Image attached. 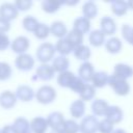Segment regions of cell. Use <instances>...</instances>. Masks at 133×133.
<instances>
[{
    "label": "cell",
    "instance_id": "6da1fadb",
    "mask_svg": "<svg viewBox=\"0 0 133 133\" xmlns=\"http://www.w3.org/2000/svg\"><path fill=\"white\" fill-rule=\"evenodd\" d=\"M56 49L55 46L51 43H42L35 52V56L36 59L41 62V63H48L50 60L54 59V55H55Z\"/></svg>",
    "mask_w": 133,
    "mask_h": 133
},
{
    "label": "cell",
    "instance_id": "7a4b0ae2",
    "mask_svg": "<svg viewBox=\"0 0 133 133\" xmlns=\"http://www.w3.org/2000/svg\"><path fill=\"white\" fill-rule=\"evenodd\" d=\"M57 97V94H56V90L53 86L51 85H43L41 86L37 91L35 92V99L38 103L41 104H44V105H48V104H51L55 101Z\"/></svg>",
    "mask_w": 133,
    "mask_h": 133
},
{
    "label": "cell",
    "instance_id": "3957f363",
    "mask_svg": "<svg viewBox=\"0 0 133 133\" xmlns=\"http://www.w3.org/2000/svg\"><path fill=\"white\" fill-rule=\"evenodd\" d=\"M108 85L112 88V90L114 91L115 95L121 96V97H125V96L129 95V92L131 90V86L127 80L115 77L113 75H111L109 77Z\"/></svg>",
    "mask_w": 133,
    "mask_h": 133
},
{
    "label": "cell",
    "instance_id": "277c9868",
    "mask_svg": "<svg viewBox=\"0 0 133 133\" xmlns=\"http://www.w3.org/2000/svg\"><path fill=\"white\" fill-rule=\"evenodd\" d=\"M99 122L97 116L94 114L85 115L80 122V132L81 133H96L98 131Z\"/></svg>",
    "mask_w": 133,
    "mask_h": 133
},
{
    "label": "cell",
    "instance_id": "5b68a950",
    "mask_svg": "<svg viewBox=\"0 0 133 133\" xmlns=\"http://www.w3.org/2000/svg\"><path fill=\"white\" fill-rule=\"evenodd\" d=\"M34 64H35V59L33 58L32 55L27 53L20 54L15 59V65L19 71H22V72H27L32 70Z\"/></svg>",
    "mask_w": 133,
    "mask_h": 133
},
{
    "label": "cell",
    "instance_id": "8992f818",
    "mask_svg": "<svg viewBox=\"0 0 133 133\" xmlns=\"http://www.w3.org/2000/svg\"><path fill=\"white\" fill-rule=\"evenodd\" d=\"M55 74L54 69L52 68V65L48 64V63H41L36 70H35V74L32 77V80H42V81H50L51 79H53Z\"/></svg>",
    "mask_w": 133,
    "mask_h": 133
},
{
    "label": "cell",
    "instance_id": "52a82bcc",
    "mask_svg": "<svg viewBox=\"0 0 133 133\" xmlns=\"http://www.w3.org/2000/svg\"><path fill=\"white\" fill-rule=\"evenodd\" d=\"M19 15V10L16 7L15 3L11 2H4L0 5V18L10 22L16 20Z\"/></svg>",
    "mask_w": 133,
    "mask_h": 133
},
{
    "label": "cell",
    "instance_id": "ba28073f",
    "mask_svg": "<svg viewBox=\"0 0 133 133\" xmlns=\"http://www.w3.org/2000/svg\"><path fill=\"white\" fill-rule=\"evenodd\" d=\"M30 47V42L28 39V37L24 36V35H20L17 36L10 44V48L11 51L17 53L18 55L20 54H25L27 52V50Z\"/></svg>",
    "mask_w": 133,
    "mask_h": 133
},
{
    "label": "cell",
    "instance_id": "9c48e42d",
    "mask_svg": "<svg viewBox=\"0 0 133 133\" xmlns=\"http://www.w3.org/2000/svg\"><path fill=\"white\" fill-rule=\"evenodd\" d=\"M95 68L91 62L85 61L82 62L78 69V77L81 78L85 83L91 82V79L95 75Z\"/></svg>",
    "mask_w": 133,
    "mask_h": 133
},
{
    "label": "cell",
    "instance_id": "30bf717a",
    "mask_svg": "<svg viewBox=\"0 0 133 133\" xmlns=\"http://www.w3.org/2000/svg\"><path fill=\"white\" fill-rule=\"evenodd\" d=\"M16 96H17L18 100H20L22 102H30L35 97V92L31 86H29L27 84H21L17 87Z\"/></svg>",
    "mask_w": 133,
    "mask_h": 133
},
{
    "label": "cell",
    "instance_id": "8fae6325",
    "mask_svg": "<svg viewBox=\"0 0 133 133\" xmlns=\"http://www.w3.org/2000/svg\"><path fill=\"white\" fill-rule=\"evenodd\" d=\"M100 30L105 35H113L117 30V26L114 19L108 16L103 17L100 21Z\"/></svg>",
    "mask_w": 133,
    "mask_h": 133
},
{
    "label": "cell",
    "instance_id": "7c38bea8",
    "mask_svg": "<svg viewBox=\"0 0 133 133\" xmlns=\"http://www.w3.org/2000/svg\"><path fill=\"white\" fill-rule=\"evenodd\" d=\"M47 121L49 124V127L52 130H60L62 131V127L64 124V117L63 114L59 111H53L47 116Z\"/></svg>",
    "mask_w": 133,
    "mask_h": 133
},
{
    "label": "cell",
    "instance_id": "4fadbf2b",
    "mask_svg": "<svg viewBox=\"0 0 133 133\" xmlns=\"http://www.w3.org/2000/svg\"><path fill=\"white\" fill-rule=\"evenodd\" d=\"M113 76L128 80L129 78H131L133 76V68L127 63H116L113 68Z\"/></svg>",
    "mask_w": 133,
    "mask_h": 133
},
{
    "label": "cell",
    "instance_id": "5bb4252c",
    "mask_svg": "<svg viewBox=\"0 0 133 133\" xmlns=\"http://www.w3.org/2000/svg\"><path fill=\"white\" fill-rule=\"evenodd\" d=\"M18 98L15 92L10 90H4L0 94V106L4 109H10L17 104Z\"/></svg>",
    "mask_w": 133,
    "mask_h": 133
},
{
    "label": "cell",
    "instance_id": "9a60e30c",
    "mask_svg": "<svg viewBox=\"0 0 133 133\" xmlns=\"http://www.w3.org/2000/svg\"><path fill=\"white\" fill-rule=\"evenodd\" d=\"M85 109H86V106H85V102L78 99V100H75L74 102L71 103L70 105V113H71V116H73L74 119L76 118H83L84 114H85Z\"/></svg>",
    "mask_w": 133,
    "mask_h": 133
},
{
    "label": "cell",
    "instance_id": "2e32d148",
    "mask_svg": "<svg viewBox=\"0 0 133 133\" xmlns=\"http://www.w3.org/2000/svg\"><path fill=\"white\" fill-rule=\"evenodd\" d=\"M105 118L109 119L113 124H118L124 118V111L122 110L121 107H118L116 105H112V106L109 105V107L105 113Z\"/></svg>",
    "mask_w": 133,
    "mask_h": 133
},
{
    "label": "cell",
    "instance_id": "e0dca14e",
    "mask_svg": "<svg viewBox=\"0 0 133 133\" xmlns=\"http://www.w3.org/2000/svg\"><path fill=\"white\" fill-rule=\"evenodd\" d=\"M32 133H46L49 128V124L47 118L43 116H35L30 122Z\"/></svg>",
    "mask_w": 133,
    "mask_h": 133
},
{
    "label": "cell",
    "instance_id": "ac0fdd59",
    "mask_svg": "<svg viewBox=\"0 0 133 133\" xmlns=\"http://www.w3.org/2000/svg\"><path fill=\"white\" fill-rule=\"evenodd\" d=\"M68 32H69V31H68L66 25H65L63 22H61V21H55V22H53V23L51 24V26H50V33H51L53 36L57 37L58 39L64 38V37L66 36Z\"/></svg>",
    "mask_w": 133,
    "mask_h": 133
},
{
    "label": "cell",
    "instance_id": "d6986e66",
    "mask_svg": "<svg viewBox=\"0 0 133 133\" xmlns=\"http://www.w3.org/2000/svg\"><path fill=\"white\" fill-rule=\"evenodd\" d=\"M69 66H70V60L66 56L58 55V56L54 57V59L52 61V68L54 69L55 73H58V74L66 72Z\"/></svg>",
    "mask_w": 133,
    "mask_h": 133
},
{
    "label": "cell",
    "instance_id": "ffe728a7",
    "mask_svg": "<svg viewBox=\"0 0 133 133\" xmlns=\"http://www.w3.org/2000/svg\"><path fill=\"white\" fill-rule=\"evenodd\" d=\"M108 107H109V104L103 99H95L91 102V106H90L92 114L95 116H103V115H105Z\"/></svg>",
    "mask_w": 133,
    "mask_h": 133
},
{
    "label": "cell",
    "instance_id": "44dd1931",
    "mask_svg": "<svg viewBox=\"0 0 133 133\" xmlns=\"http://www.w3.org/2000/svg\"><path fill=\"white\" fill-rule=\"evenodd\" d=\"M109 77L108 74L104 71H98L95 73L92 79H91V84L95 88H103L104 86L108 85L109 82Z\"/></svg>",
    "mask_w": 133,
    "mask_h": 133
},
{
    "label": "cell",
    "instance_id": "7402d4cb",
    "mask_svg": "<svg viewBox=\"0 0 133 133\" xmlns=\"http://www.w3.org/2000/svg\"><path fill=\"white\" fill-rule=\"evenodd\" d=\"M110 9H111L112 14L117 17L125 16L129 9L128 2L124 1V0H114V1L110 2Z\"/></svg>",
    "mask_w": 133,
    "mask_h": 133
},
{
    "label": "cell",
    "instance_id": "603a6c76",
    "mask_svg": "<svg viewBox=\"0 0 133 133\" xmlns=\"http://www.w3.org/2000/svg\"><path fill=\"white\" fill-rule=\"evenodd\" d=\"M73 29L82 33L83 35L87 32H89L90 30V20L82 17H78L77 19H75L74 23H73Z\"/></svg>",
    "mask_w": 133,
    "mask_h": 133
},
{
    "label": "cell",
    "instance_id": "cb8c5ba5",
    "mask_svg": "<svg viewBox=\"0 0 133 133\" xmlns=\"http://www.w3.org/2000/svg\"><path fill=\"white\" fill-rule=\"evenodd\" d=\"M105 49L108 53L110 54H117L122 51V48H123V43L122 41L116 37V36H112L110 38H108L105 43Z\"/></svg>",
    "mask_w": 133,
    "mask_h": 133
},
{
    "label": "cell",
    "instance_id": "d4e9b609",
    "mask_svg": "<svg viewBox=\"0 0 133 133\" xmlns=\"http://www.w3.org/2000/svg\"><path fill=\"white\" fill-rule=\"evenodd\" d=\"M105 34L100 30V29H96V30H92L89 35H88V42L91 46L96 47V48H99L103 45H105L106 43V39H105Z\"/></svg>",
    "mask_w": 133,
    "mask_h": 133
},
{
    "label": "cell",
    "instance_id": "484cf974",
    "mask_svg": "<svg viewBox=\"0 0 133 133\" xmlns=\"http://www.w3.org/2000/svg\"><path fill=\"white\" fill-rule=\"evenodd\" d=\"M54 46H55L56 51L59 53V55H62V56H66V55L73 53L74 49H75L65 37L58 39Z\"/></svg>",
    "mask_w": 133,
    "mask_h": 133
},
{
    "label": "cell",
    "instance_id": "4316f807",
    "mask_svg": "<svg viewBox=\"0 0 133 133\" xmlns=\"http://www.w3.org/2000/svg\"><path fill=\"white\" fill-rule=\"evenodd\" d=\"M76 75L71 72V71H66V72H63V73H60L58 74L57 76V83L60 87H63V88H70L74 79H75Z\"/></svg>",
    "mask_w": 133,
    "mask_h": 133
},
{
    "label": "cell",
    "instance_id": "83f0119b",
    "mask_svg": "<svg viewBox=\"0 0 133 133\" xmlns=\"http://www.w3.org/2000/svg\"><path fill=\"white\" fill-rule=\"evenodd\" d=\"M12 126L15 127L16 131L18 133H32L31 130V126H30V122L23 117V116H19L14 121Z\"/></svg>",
    "mask_w": 133,
    "mask_h": 133
},
{
    "label": "cell",
    "instance_id": "f1b7e54d",
    "mask_svg": "<svg viewBox=\"0 0 133 133\" xmlns=\"http://www.w3.org/2000/svg\"><path fill=\"white\" fill-rule=\"evenodd\" d=\"M61 5H63L62 0H44L41 4L42 9L47 14H54L58 11Z\"/></svg>",
    "mask_w": 133,
    "mask_h": 133
},
{
    "label": "cell",
    "instance_id": "f546056e",
    "mask_svg": "<svg viewBox=\"0 0 133 133\" xmlns=\"http://www.w3.org/2000/svg\"><path fill=\"white\" fill-rule=\"evenodd\" d=\"M82 14L83 17L91 20L95 19L98 15V6L94 1H86L82 6Z\"/></svg>",
    "mask_w": 133,
    "mask_h": 133
},
{
    "label": "cell",
    "instance_id": "4dcf8cb0",
    "mask_svg": "<svg viewBox=\"0 0 133 133\" xmlns=\"http://www.w3.org/2000/svg\"><path fill=\"white\" fill-rule=\"evenodd\" d=\"M73 54L78 60H81V61L85 62V61H88V59L90 58L91 51H90L89 47H87L85 45H81V46L74 49Z\"/></svg>",
    "mask_w": 133,
    "mask_h": 133
},
{
    "label": "cell",
    "instance_id": "1f68e13d",
    "mask_svg": "<svg viewBox=\"0 0 133 133\" xmlns=\"http://www.w3.org/2000/svg\"><path fill=\"white\" fill-rule=\"evenodd\" d=\"M96 96V88L92 86V84L90 83H86L83 87V89L81 90V92L79 94L80 100L84 101V102H88V101H94Z\"/></svg>",
    "mask_w": 133,
    "mask_h": 133
},
{
    "label": "cell",
    "instance_id": "d6a6232c",
    "mask_svg": "<svg viewBox=\"0 0 133 133\" xmlns=\"http://www.w3.org/2000/svg\"><path fill=\"white\" fill-rule=\"evenodd\" d=\"M65 38L71 43V45L74 48H77V47L83 45L82 44L83 43V34L78 32V31H76V30H74V29H72L71 31L68 32Z\"/></svg>",
    "mask_w": 133,
    "mask_h": 133
},
{
    "label": "cell",
    "instance_id": "836d02e7",
    "mask_svg": "<svg viewBox=\"0 0 133 133\" xmlns=\"http://www.w3.org/2000/svg\"><path fill=\"white\" fill-rule=\"evenodd\" d=\"M38 25L39 22L33 16H26L22 20V26L28 32H34Z\"/></svg>",
    "mask_w": 133,
    "mask_h": 133
},
{
    "label": "cell",
    "instance_id": "e575fe53",
    "mask_svg": "<svg viewBox=\"0 0 133 133\" xmlns=\"http://www.w3.org/2000/svg\"><path fill=\"white\" fill-rule=\"evenodd\" d=\"M62 132L63 133H79L80 132V125L74 119H65L63 127H62Z\"/></svg>",
    "mask_w": 133,
    "mask_h": 133
},
{
    "label": "cell",
    "instance_id": "d590c367",
    "mask_svg": "<svg viewBox=\"0 0 133 133\" xmlns=\"http://www.w3.org/2000/svg\"><path fill=\"white\" fill-rule=\"evenodd\" d=\"M33 34L38 39H45L50 34V27L48 25H46L45 23H39V25L37 26V28L35 29Z\"/></svg>",
    "mask_w": 133,
    "mask_h": 133
},
{
    "label": "cell",
    "instance_id": "8d00e7d4",
    "mask_svg": "<svg viewBox=\"0 0 133 133\" xmlns=\"http://www.w3.org/2000/svg\"><path fill=\"white\" fill-rule=\"evenodd\" d=\"M12 75V70L9 63L5 61H0V80L5 81L8 80Z\"/></svg>",
    "mask_w": 133,
    "mask_h": 133
},
{
    "label": "cell",
    "instance_id": "74e56055",
    "mask_svg": "<svg viewBox=\"0 0 133 133\" xmlns=\"http://www.w3.org/2000/svg\"><path fill=\"white\" fill-rule=\"evenodd\" d=\"M98 131L100 133H112L114 131V124L107 118H104L99 122Z\"/></svg>",
    "mask_w": 133,
    "mask_h": 133
},
{
    "label": "cell",
    "instance_id": "f35d334b",
    "mask_svg": "<svg viewBox=\"0 0 133 133\" xmlns=\"http://www.w3.org/2000/svg\"><path fill=\"white\" fill-rule=\"evenodd\" d=\"M121 31H122L123 38L128 44H130L131 46H133V27H131L128 24H124L122 26V28H121Z\"/></svg>",
    "mask_w": 133,
    "mask_h": 133
},
{
    "label": "cell",
    "instance_id": "ab89813d",
    "mask_svg": "<svg viewBox=\"0 0 133 133\" xmlns=\"http://www.w3.org/2000/svg\"><path fill=\"white\" fill-rule=\"evenodd\" d=\"M85 84L86 83L81 78H79L78 76H76L75 79H74V81H73V83H72V85H71V87H70V89L79 95L81 92V90L83 89V87H84Z\"/></svg>",
    "mask_w": 133,
    "mask_h": 133
},
{
    "label": "cell",
    "instance_id": "60d3db41",
    "mask_svg": "<svg viewBox=\"0 0 133 133\" xmlns=\"http://www.w3.org/2000/svg\"><path fill=\"white\" fill-rule=\"evenodd\" d=\"M32 4H33V2L31 0H18L15 2V5L19 11H26V10L30 9Z\"/></svg>",
    "mask_w": 133,
    "mask_h": 133
},
{
    "label": "cell",
    "instance_id": "b9f144b4",
    "mask_svg": "<svg viewBox=\"0 0 133 133\" xmlns=\"http://www.w3.org/2000/svg\"><path fill=\"white\" fill-rule=\"evenodd\" d=\"M10 41L9 37L6 33L0 32V51H5L9 46H10Z\"/></svg>",
    "mask_w": 133,
    "mask_h": 133
},
{
    "label": "cell",
    "instance_id": "7bdbcfd3",
    "mask_svg": "<svg viewBox=\"0 0 133 133\" xmlns=\"http://www.w3.org/2000/svg\"><path fill=\"white\" fill-rule=\"evenodd\" d=\"M10 26H11V25H10V22H8V21H6V20L0 18V32L6 33L7 31H9Z\"/></svg>",
    "mask_w": 133,
    "mask_h": 133
},
{
    "label": "cell",
    "instance_id": "ee69618b",
    "mask_svg": "<svg viewBox=\"0 0 133 133\" xmlns=\"http://www.w3.org/2000/svg\"><path fill=\"white\" fill-rule=\"evenodd\" d=\"M1 133H18L12 125H5L1 129Z\"/></svg>",
    "mask_w": 133,
    "mask_h": 133
},
{
    "label": "cell",
    "instance_id": "f6af8a7d",
    "mask_svg": "<svg viewBox=\"0 0 133 133\" xmlns=\"http://www.w3.org/2000/svg\"><path fill=\"white\" fill-rule=\"evenodd\" d=\"M62 3H63V5H76L77 3H78V0H71V1H69V0H64V1H62Z\"/></svg>",
    "mask_w": 133,
    "mask_h": 133
},
{
    "label": "cell",
    "instance_id": "bcb514c9",
    "mask_svg": "<svg viewBox=\"0 0 133 133\" xmlns=\"http://www.w3.org/2000/svg\"><path fill=\"white\" fill-rule=\"evenodd\" d=\"M112 133H127L126 132V130H124V129H121V128H118V129H115Z\"/></svg>",
    "mask_w": 133,
    "mask_h": 133
},
{
    "label": "cell",
    "instance_id": "7dc6e473",
    "mask_svg": "<svg viewBox=\"0 0 133 133\" xmlns=\"http://www.w3.org/2000/svg\"><path fill=\"white\" fill-rule=\"evenodd\" d=\"M128 6H129V8H130V9H132V10H133V0L128 1Z\"/></svg>",
    "mask_w": 133,
    "mask_h": 133
},
{
    "label": "cell",
    "instance_id": "c3c4849f",
    "mask_svg": "<svg viewBox=\"0 0 133 133\" xmlns=\"http://www.w3.org/2000/svg\"><path fill=\"white\" fill-rule=\"evenodd\" d=\"M51 133H63L62 131H60V130H52V132Z\"/></svg>",
    "mask_w": 133,
    "mask_h": 133
},
{
    "label": "cell",
    "instance_id": "681fc988",
    "mask_svg": "<svg viewBox=\"0 0 133 133\" xmlns=\"http://www.w3.org/2000/svg\"><path fill=\"white\" fill-rule=\"evenodd\" d=\"M0 133H1V130H0Z\"/></svg>",
    "mask_w": 133,
    "mask_h": 133
}]
</instances>
